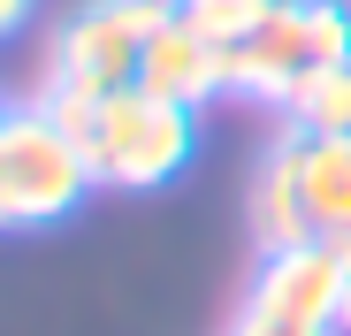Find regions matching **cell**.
Returning <instances> with one entry per match:
<instances>
[{
	"label": "cell",
	"instance_id": "obj_1",
	"mask_svg": "<svg viewBox=\"0 0 351 336\" xmlns=\"http://www.w3.org/2000/svg\"><path fill=\"white\" fill-rule=\"evenodd\" d=\"M38 107L84 145L99 191H153L168 176H184V160H191V107H176L145 84H123L107 99L53 84V92H38Z\"/></svg>",
	"mask_w": 351,
	"mask_h": 336
},
{
	"label": "cell",
	"instance_id": "obj_2",
	"mask_svg": "<svg viewBox=\"0 0 351 336\" xmlns=\"http://www.w3.org/2000/svg\"><path fill=\"white\" fill-rule=\"evenodd\" d=\"M92 191L84 145L46 115L38 99L0 115V230H46V221L77 214Z\"/></svg>",
	"mask_w": 351,
	"mask_h": 336
},
{
	"label": "cell",
	"instance_id": "obj_3",
	"mask_svg": "<svg viewBox=\"0 0 351 336\" xmlns=\"http://www.w3.org/2000/svg\"><path fill=\"white\" fill-rule=\"evenodd\" d=\"M176 16V0H84V8L53 31L46 46V84H69V92H123L138 84V62H145V38Z\"/></svg>",
	"mask_w": 351,
	"mask_h": 336
},
{
	"label": "cell",
	"instance_id": "obj_4",
	"mask_svg": "<svg viewBox=\"0 0 351 336\" xmlns=\"http://www.w3.org/2000/svg\"><path fill=\"white\" fill-rule=\"evenodd\" d=\"M313 77V31H306V0H282V8L245 31L229 46V92L245 99H267V107H290L298 84Z\"/></svg>",
	"mask_w": 351,
	"mask_h": 336
},
{
	"label": "cell",
	"instance_id": "obj_5",
	"mask_svg": "<svg viewBox=\"0 0 351 336\" xmlns=\"http://www.w3.org/2000/svg\"><path fill=\"white\" fill-rule=\"evenodd\" d=\"M252 313H290V321H328L336 328V306H343V252L306 237L290 252H260V275L245 291Z\"/></svg>",
	"mask_w": 351,
	"mask_h": 336
},
{
	"label": "cell",
	"instance_id": "obj_6",
	"mask_svg": "<svg viewBox=\"0 0 351 336\" xmlns=\"http://www.w3.org/2000/svg\"><path fill=\"white\" fill-rule=\"evenodd\" d=\"M138 84H145V92H160V99H176V107H199V99L229 92V46H221V38H206L199 23H184V16H168V23L145 38Z\"/></svg>",
	"mask_w": 351,
	"mask_h": 336
},
{
	"label": "cell",
	"instance_id": "obj_7",
	"mask_svg": "<svg viewBox=\"0 0 351 336\" xmlns=\"http://www.w3.org/2000/svg\"><path fill=\"white\" fill-rule=\"evenodd\" d=\"M298 184H306V221L313 237L351 252V138H313L298 130Z\"/></svg>",
	"mask_w": 351,
	"mask_h": 336
},
{
	"label": "cell",
	"instance_id": "obj_8",
	"mask_svg": "<svg viewBox=\"0 0 351 336\" xmlns=\"http://www.w3.org/2000/svg\"><path fill=\"white\" fill-rule=\"evenodd\" d=\"M252 237L260 252H290L313 237L306 221V184H298V130H282L275 153L260 160V184H252Z\"/></svg>",
	"mask_w": 351,
	"mask_h": 336
},
{
	"label": "cell",
	"instance_id": "obj_9",
	"mask_svg": "<svg viewBox=\"0 0 351 336\" xmlns=\"http://www.w3.org/2000/svg\"><path fill=\"white\" fill-rule=\"evenodd\" d=\"M282 115H290V130H313V138H351V62H336V69L306 77V84H298V99H290Z\"/></svg>",
	"mask_w": 351,
	"mask_h": 336
},
{
	"label": "cell",
	"instance_id": "obj_10",
	"mask_svg": "<svg viewBox=\"0 0 351 336\" xmlns=\"http://www.w3.org/2000/svg\"><path fill=\"white\" fill-rule=\"evenodd\" d=\"M275 8H282V0H176V16L199 23V31H206V38H221V46H237L245 31H260Z\"/></svg>",
	"mask_w": 351,
	"mask_h": 336
},
{
	"label": "cell",
	"instance_id": "obj_11",
	"mask_svg": "<svg viewBox=\"0 0 351 336\" xmlns=\"http://www.w3.org/2000/svg\"><path fill=\"white\" fill-rule=\"evenodd\" d=\"M229 336H343V328H328V321H290V313H252V306H237Z\"/></svg>",
	"mask_w": 351,
	"mask_h": 336
},
{
	"label": "cell",
	"instance_id": "obj_12",
	"mask_svg": "<svg viewBox=\"0 0 351 336\" xmlns=\"http://www.w3.org/2000/svg\"><path fill=\"white\" fill-rule=\"evenodd\" d=\"M23 16H31V0H0V38H8V31H16Z\"/></svg>",
	"mask_w": 351,
	"mask_h": 336
},
{
	"label": "cell",
	"instance_id": "obj_13",
	"mask_svg": "<svg viewBox=\"0 0 351 336\" xmlns=\"http://www.w3.org/2000/svg\"><path fill=\"white\" fill-rule=\"evenodd\" d=\"M336 328L351 336V252H343V306H336Z\"/></svg>",
	"mask_w": 351,
	"mask_h": 336
}]
</instances>
